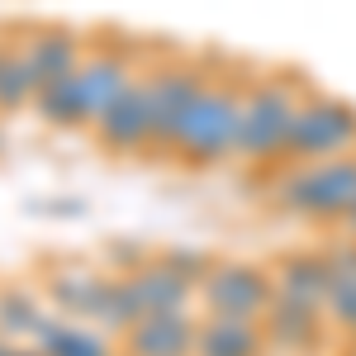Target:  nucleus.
I'll list each match as a JSON object with an SVG mask.
<instances>
[{"mask_svg": "<svg viewBox=\"0 0 356 356\" xmlns=\"http://www.w3.org/2000/svg\"><path fill=\"white\" fill-rule=\"evenodd\" d=\"M257 76V67L247 62H214V76L204 86L200 105L191 110V124L176 143L171 162L191 166V171H209L238 157V138H243V100L247 86Z\"/></svg>", "mask_w": 356, "mask_h": 356, "instance_id": "1", "label": "nucleus"}, {"mask_svg": "<svg viewBox=\"0 0 356 356\" xmlns=\"http://www.w3.org/2000/svg\"><path fill=\"white\" fill-rule=\"evenodd\" d=\"M309 76L295 67H257L243 100V138H238V162L252 166H280L285 162V138L295 124Z\"/></svg>", "mask_w": 356, "mask_h": 356, "instance_id": "2", "label": "nucleus"}, {"mask_svg": "<svg viewBox=\"0 0 356 356\" xmlns=\"http://www.w3.org/2000/svg\"><path fill=\"white\" fill-rule=\"evenodd\" d=\"M147 72V105H152V152L171 157L200 105L204 86L214 76V57L204 53H166L143 67Z\"/></svg>", "mask_w": 356, "mask_h": 356, "instance_id": "3", "label": "nucleus"}, {"mask_svg": "<svg viewBox=\"0 0 356 356\" xmlns=\"http://www.w3.org/2000/svg\"><path fill=\"white\" fill-rule=\"evenodd\" d=\"M271 200L295 219L347 223V214L356 209V152L352 157H332V162L280 166Z\"/></svg>", "mask_w": 356, "mask_h": 356, "instance_id": "4", "label": "nucleus"}, {"mask_svg": "<svg viewBox=\"0 0 356 356\" xmlns=\"http://www.w3.org/2000/svg\"><path fill=\"white\" fill-rule=\"evenodd\" d=\"M352 152H356V100L332 95L323 86H309L300 110H295L280 166L332 162V157H352Z\"/></svg>", "mask_w": 356, "mask_h": 356, "instance_id": "5", "label": "nucleus"}, {"mask_svg": "<svg viewBox=\"0 0 356 356\" xmlns=\"http://www.w3.org/2000/svg\"><path fill=\"white\" fill-rule=\"evenodd\" d=\"M195 304L204 318H233V323H261L275 304V285L266 261H243V257H219L204 285L195 290Z\"/></svg>", "mask_w": 356, "mask_h": 356, "instance_id": "6", "label": "nucleus"}, {"mask_svg": "<svg viewBox=\"0 0 356 356\" xmlns=\"http://www.w3.org/2000/svg\"><path fill=\"white\" fill-rule=\"evenodd\" d=\"M95 143L114 152V157H138L152 152V105H147V72H138L134 81L114 95L100 110V119L90 124Z\"/></svg>", "mask_w": 356, "mask_h": 356, "instance_id": "7", "label": "nucleus"}, {"mask_svg": "<svg viewBox=\"0 0 356 356\" xmlns=\"http://www.w3.org/2000/svg\"><path fill=\"white\" fill-rule=\"evenodd\" d=\"M24 48L38 86H53L81 67L90 48V29L67 24V19H24Z\"/></svg>", "mask_w": 356, "mask_h": 356, "instance_id": "8", "label": "nucleus"}, {"mask_svg": "<svg viewBox=\"0 0 356 356\" xmlns=\"http://www.w3.org/2000/svg\"><path fill=\"white\" fill-rule=\"evenodd\" d=\"M105 266H86V261H57L53 271H38V290L57 318L90 323V309L105 290Z\"/></svg>", "mask_w": 356, "mask_h": 356, "instance_id": "9", "label": "nucleus"}, {"mask_svg": "<svg viewBox=\"0 0 356 356\" xmlns=\"http://www.w3.org/2000/svg\"><path fill=\"white\" fill-rule=\"evenodd\" d=\"M275 285V300H295V304H314L323 309V295H328V252L323 247H290L280 252L275 261H266Z\"/></svg>", "mask_w": 356, "mask_h": 356, "instance_id": "10", "label": "nucleus"}, {"mask_svg": "<svg viewBox=\"0 0 356 356\" xmlns=\"http://www.w3.org/2000/svg\"><path fill=\"white\" fill-rule=\"evenodd\" d=\"M261 337H266V347H271L275 356H304V352H314V347H323L328 318H323V309H314V304L275 300L271 309H266V318H261Z\"/></svg>", "mask_w": 356, "mask_h": 356, "instance_id": "11", "label": "nucleus"}, {"mask_svg": "<svg viewBox=\"0 0 356 356\" xmlns=\"http://www.w3.org/2000/svg\"><path fill=\"white\" fill-rule=\"evenodd\" d=\"M124 290L134 300L138 318H152V314H191L195 309V285H186L162 257H152L147 266L124 275Z\"/></svg>", "mask_w": 356, "mask_h": 356, "instance_id": "12", "label": "nucleus"}, {"mask_svg": "<svg viewBox=\"0 0 356 356\" xmlns=\"http://www.w3.org/2000/svg\"><path fill=\"white\" fill-rule=\"evenodd\" d=\"M200 314H152L119 337V356H195Z\"/></svg>", "mask_w": 356, "mask_h": 356, "instance_id": "13", "label": "nucleus"}, {"mask_svg": "<svg viewBox=\"0 0 356 356\" xmlns=\"http://www.w3.org/2000/svg\"><path fill=\"white\" fill-rule=\"evenodd\" d=\"M53 309H48V300H43V290L33 285V280H15V275H5L0 280V332L19 347V342H29V347H38V337L53 328Z\"/></svg>", "mask_w": 356, "mask_h": 356, "instance_id": "14", "label": "nucleus"}, {"mask_svg": "<svg viewBox=\"0 0 356 356\" xmlns=\"http://www.w3.org/2000/svg\"><path fill=\"white\" fill-rule=\"evenodd\" d=\"M328 295H323V318H328V328H337L342 337H356V243L342 233V238H332L328 247Z\"/></svg>", "mask_w": 356, "mask_h": 356, "instance_id": "15", "label": "nucleus"}, {"mask_svg": "<svg viewBox=\"0 0 356 356\" xmlns=\"http://www.w3.org/2000/svg\"><path fill=\"white\" fill-rule=\"evenodd\" d=\"M38 76L29 67V48H24V19H10V53L0 62V119L29 110L38 100Z\"/></svg>", "mask_w": 356, "mask_h": 356, "instance_id": "16", "label": "nucleus"}, {"mask_svg": "<svg viewBox=\"0 0 356 356\" xmlns=\"http://www.w3.org/2000/svg\"><path fill=\"white\" fill-rule=\"evenodd\" d=\"M195 356H271L261 323H233V318H204L195 332Z\"/></svg>", "mask_w": 356, "mask_h": 356, "instance_id": "17", "label": "nucleus"}, {"mask_svg": "<svg viewBox=\"0 0 356 356\" xmlns=\"http://www.w3.org/2000/svg\"><path fill=\"white\" fill-rule=\"evenodd\" d=\"M43 356H119V342L110 332L90 328V323H72V318H53V328L38 337Z\"/></svg>", "mask_w": 356, "mask_h": 356, "instance_id": "18", "label": "nucleus"}, {"mask_svg": "<svg viewBox=\"0 0 356 356\" xmlns=\"http://www.w3.org/2000/svg\"><path fill=\"white\" fill-rule=\"evenodd\" d=\"M157 257H162V261L181 275L186 285H195V290L204 285V275L214 271V261H219V257H214V252H204V247H157Z\"/></svg>", "mask_w": 356, "mask_h": 356, "instance_id": "19", "label": "nucleus"}, {"mask_svg": "<svg viewBox=\"0 0 356 356\" xmlns=\"http://www.w3.org/2000/svg\"><path fill=\"white\" fill-rule=\"evenodd\" d=\"M5 53H10V19L0 24V62H5Z\"/></svg>", "mask_w": 356, "mask_h": 356, "instance_id": "20", "label": "nucleus"}, {"mask_svg": "<svg viewBox=\"0 0 356 356\" xmlns=\"http://www.w3.org/2000/svg\"><path fill=\"white\" fill-rule=\"evenodd\" d=\"M0 356H19V347H15V342H10L5 332H0Z\"/></svg>", "mask_w": 356, "mask_h": 356, "instance_id": "21", "label": "nucleus"}, {"mask_svg": "<svg viewBox=\"0 0 356 356\" xmlns=\"http://www.w3.org/2000/svg\"><path fill=\"white\" fill-rule=\"evenodd\" d=\"M342 233H347V238H352V243H356V209H352V214H347V223H342Z\"/></svg>", "mask_w": 356, "mask_h": 356, "instance_id": "22", "label": "nucleus"}, {"mask_svg": "<svg viewBox=\"0 0 356 356\" xmlns=\"http://www.w3.org/2000/svg\"><path fill=\"white\" fill-rule=\"evenodd\" d=\"M19 356H43V352H38V347H19Z\"/></svg>", "mask_w": 356, "mask_h": 356, "instance_id": "23", "label": "nucleus"}, {"mask_svg": "<svg viewBox=\"0 0 356 356\" xmlns=\"http://www.w3.org/2000/svg\"><path fill=\"white\" fill-rule=\"evenodd\" d=\"M0 147H5V129H0Z\"/></svg>", "mask_w": 356, "mask_h": 356, "instance_id": "24", "label": "nucleus"}]
</instances>
